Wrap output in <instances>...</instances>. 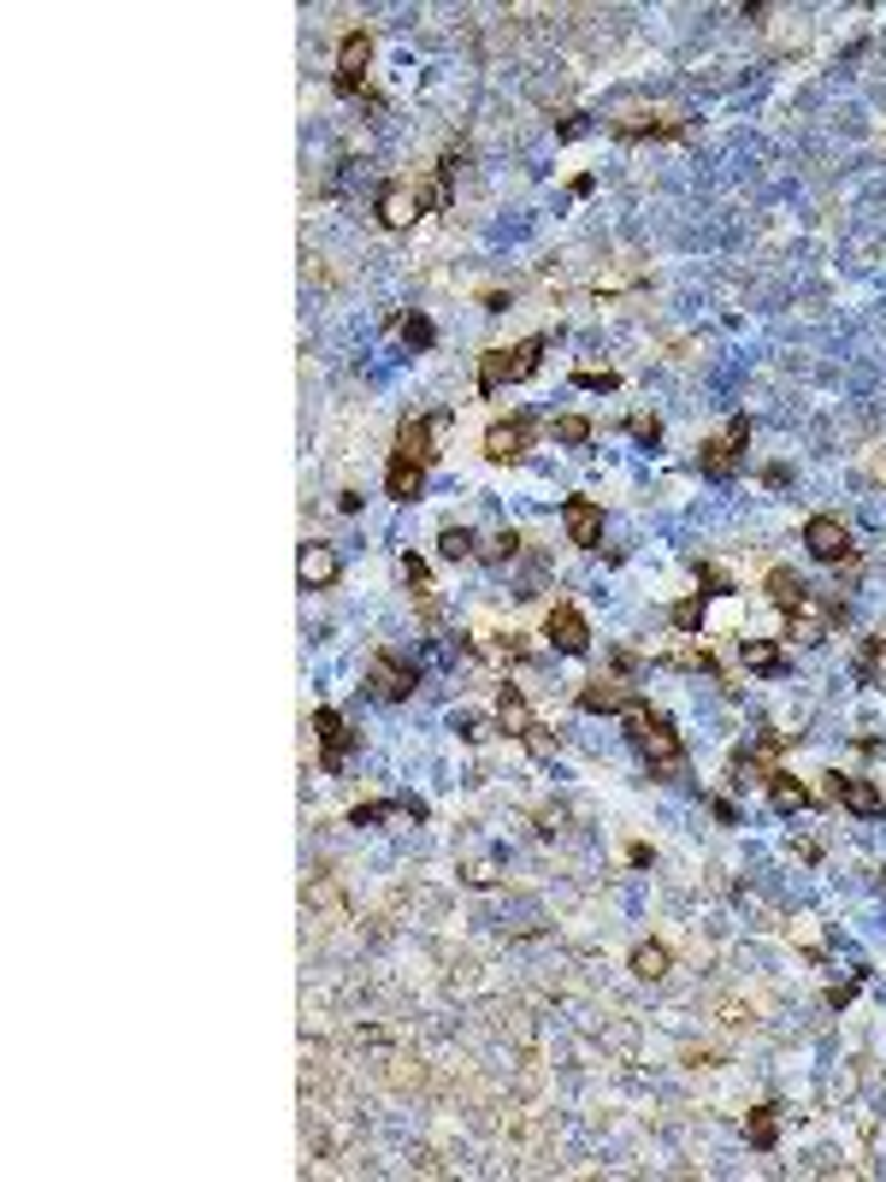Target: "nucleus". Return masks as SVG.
Returning a JSON list of instances; mask_svg holds the SVG:
<instances>
[{
	"label": "nucleus",
	"mask_w": 886,
	"mask_h": 1182,
	"mask_svg": "<svg viewBox=\"0 0 886 1182\" xmlns=\"http://www.w3.org/2000/svg\"><path fill=\"white\" fill-rule=\"evenodd\" d=\"M704 615H709V592H691L668 609V621H674V633H704Z\"/></svg>",
	"instance_id": "obj_24"
},
{
	"label": "nucleus",
	"mask_w": 886,
	"mask_h": 1182,
	"mask_svg": "<svg viewBox=\"0 0 886 1182\" xmlns=\"http://www.w3.org/2000/svg\"><path fill=\"white\" fill-rule=\"evenodd\" d=\"M520 556V532L509 527V532H497V539H485V550H479V562H490V567H509Z\"/></svg>",
	"instance_id": "obj_27"
},
{
	"label": "nucleus",
	"mask_w": 886,
	"mask_h": 1182,
	"mask_svg": "<svg viewBox=\"0 0 886 1182\" xmlns=\"http://www.w3.org/2000/svg\"><path fill=\"white\" fill-rule=\"evenodd\" d=\"M337 574H343L337 550H331V544H302V556H296V579H302V592L337 586Z\"/></svg>",
	"instance_id": "obj_15"
},
{
	"label": "nucleus",
	"mask_w": 886,
	"mask_h": 1182,
	"mask_svg": "<svg viewBox=\"0 0 886 1182\" xmlns=\"http://www.w3.org/2000/svg\"><path fill=\"white\" fill-rule=\"evenodd\" d=\"M450 426V408H438V415H420V420H402L397 426V455H414L420 467L438 462V432Z\"/></svg>",
	"instance_id": "obj_11"
},
{
	"label": "nucleus",
	"mask_w": 886,
	"mask_h": 1182,
	"mask_svg": "<svg viewBox=\"0 0 886 1182\" xmlns=\"http://www.w3.org/2000/svg\"><path fill=\"white\" fill-rule=\"evenodd\" d=\"M668 970H674V952L662 940H644L639 952H632V975H639V982H662Z\"/></svg>",
	"instance_id": "obj_23"
},
{
	"label": "nucleus",
	"mask_w": 886,
	"mask_h": 1182,
	"mask_svg": "<svg viewBox=\"0 0 886 1182\" xmlns=\"http://www.w3.org/2000/svg\"><path fill=\"white\" fill-rule=\"evenodd\" d=\"M556 444H591V420H585V415H562L556 420Z\"/></svg>",
	"instance_id": "obj_31"
},
{
	"label": "nucleus",
	"mask_w": 886,
	"mask_h": 1182,
	"mask_svg": "<svg viewBox=\"0 0 886 1182\" xmlns=\"http://www.w3.org/2000/svg\"><path fill=\"white\" fill-rule=\"evenodd\" d=\"M691 574H698V586H709V597H733V574H727L721 562H691Z\"/></svg>",
	"instance_id": "obj_28"
},
{
	"label": "nucleus",
	"mask_w": 886,
	"mask_h": 1182,
	"mask_svg": "<svg viewBox=\"0 0 886 1182\" xmlns=\"http://www.w3.org/2000/svg\"><path fill=\"white\" fill-rule=\"evenodd\" d=\"M532 438H538V420H532V415H509V420H497V426L485 432V462H497V467L520 462V455L532 450Z\"/></svg>",
	"instance_id": "obj_10"
},
{
	"label": "nucleus",
	"mask_w": 886,
	"mask_h": 1182,
	"mask_svg": "<svg viewBox=\"0 0 886 1182\" xmlns=\"http://www.w3.org/2000/svg\"><path fill=\"white\" fill-rule=\"evenodd\" d=\"M544 639L556 644L562 656H585V651H591V627H585V615H579L574 604H550V615H544Z\"/></svg>",
	"instance_id": "obj_12"
},
{
	"label": "nucleus",
	"mask_w": 886,
	"mask_h": 1182,
	"mask_svg": "<svg viewBox=\"0 0 886 1182\" xmlns=\"http://www.w3.org/2000/svg\"><path fill=\"white\" fill-rule=\"evenodd\" d=\"M562 527H567V539H574L579 550H597L603 544V502L597 497H562Z\"/></svg>",
	"instance_id": "obj_13"
},
{
	"label": "nucleus",
	"mask_w": 886,
	"mask_h": 1182,
	"mask_svg": "<svg viewBox=\"0 0 886 1182\" xmlns=\"http://www.w3.org/2000/svg\"><path fill=\"white\" fill-rule=\"evenodd\" d=\"M574 385H579V390H614V385H621V373H609V367H579Z\"/></svg>",
	"instance_id": "obj_33"
},
{
	"label": "nucleus",
	"mask_w": 886,
	"mask_h": 1182,
	"mask_svg": "<svg viewBox=\"0 0 886 1182\" xmlns=\"http://www.w3.org/2000/svg\"><path fill=\"white\" fill-rule=\"evenodd\" d=\"M367 59H373V36H367V30H350V36L337 42V95H350V101H367V107H385L367 84H361Z\"/></svg>",
	"instance_id": "obj_5"
},
{
	"label": "nucleus",
	"mask_w": 886,
	"mask_h": 1182,
	"mask_svg": "<svg viewBox=\"0 0 886 1182\" xmlns=\"http://www.w3.org/2000/svg\"><path fill=\"white\" fill-rule=\"evenodd\" d=\"M402 343H408V350H432V343H438V325L425 320V313H408V320H402Z\"/></svg>",
	"instance_id": "obj_29"
},
{
	"label": "nucleus",
	"mask_w": 886,
	"mask_h": 1182,
	"mask_svg": "<svg viewBox=\"0 0 886 1182\" xmlns=\"http://www.w3.org/2000/svg\"><path fill=\"white\" fill-rule=\"evenodd\" d=\"M544 350L550 343L544 338H520V343H509V350H485L479 355V378H473V390L490 402V397H502L509 385H520V378H532L538 367H544Z\"/></svg>",
	"instance_id": "obj_2"
},
{
	"label": "nucleus",
	"mask_w": 886,
	"mask_h": 1182,
	"mask_svg": "<svg viewBox=\"0 0 886 1182\" xmlns=\"http://www.w3.org/2000/svg\"><path fill=\"white\" fill-rule=\"evenodd\" d=\"M621 728H627V739H632V751L644 756L651 781H674V775H686V739H679V728H674L668 716H662L656 704L632 698V704L621 709Z\"/></svg>",
	"instance_id": "obj_1"
},
{
	"label": "nucleus",
	"mask_w": 886,
	"mask_h": 1182,
	"mask_svg": "<svg viewBox=\"0 0 886 1182\" xmlns=\"http://www.w3.org/2000/svg\"><path fill=\"white\" fill-rule=\"evenodd\" d=\"M632 698H639V692H632L627 681H591V686H579L574 704L585 709V716H621Z\"/></svg>",
	"instance_id": "obj_16"
},
{
	"label": "nucleus",
	"mask_w": 886,
	"mask_h": 1182,
	"mask_svg": "<svg viewBox=\"0 0 886 1182\" xmlns=\"http://www.w3.org/2000/svg\"><path fill=\"white\" fill-rule=\"evenodd\" d=\"M627 432L639 438V444H651V450L662 444V420L656 415H627Z\"/></svg>",
	"instance_id": "obj_32"
},
{
	"label": "nucleus",
	"mask_w": 886,
	"mask_h": 1182,
	"mask_svg": "<svg viewBox=\"0 0 886 1182\" xmlns=\"http://www.w3.org/2000/svg\"><path fill=\"white\" fill-rule=\"evenodd\" d=\"M367 681H373V692L385 704H408V698H414V686H420V669L408 656H397V651H373Z\"/></svg>",
	"instance_id": "obj_8"
},
{
	"label": "nucleus",
	"mask_w": 886,
	"mask_h": 1182,
	"mask_svg": "<svg viewBox=\"0 0 886 1182\" xmlns=\"http://www.w3.org/2000/svg\"><path fill=\"white\" fill-rule=\"evenodd\" d=\"M745 1141L756 1147V1153H774V1141H780V1106H774V1100L751 1106V1117H745Z\"/></svg>",
	"instance_id": "obj_19"
},
{
	"label": "nucleus",
	"mask_w": 886,
	"mask_h": 1182,
	"mask_svg": "<svg viewBox=\"0 0 886 1182\" xmlns=\"http://www.w3.org/2000/svg\"><path fill=\"white\" fill-rule=\"evenodd\" d=\"M402 579H408V592H414V604H420V615L425 621H438V592H432V567H425L414 550L402 556Z\"/></svg>",
	"instance_id": "obj_20"
},
{
	"label": "nucleus",
	"mask_w": 886,
	"mask_h": 1182,
	"mask_svg": "<svg viewBox=\"0 0 886 1182\" xmlns=\"http://www.w3.org/2000/svg\"><path fill=\"white\" fill-rule=\"evenodd\" d=\"M497 721H502V733L520 739L532 756H556V739H550V728L532 716V704H527V692H520V686H502L497 692Z\"/></svg>",
	"instance_id": "obj_3"
},
{
	"label": "nucleus",
	"mask_w": 886,
	"mask_h": 1182,
	"mask_svg": "<svg viewBox=\"0 0 886 1182\" xmlns=\"http://www.w3.org/2000/svg\"><path fill=\"white\" fill-rule=\"evenodd\" d=\"M390 810H402V798H397V804H385V798H373V804H355V810H350V828H378Z\"/></svg>",
	"instance_id": "obj_30"
},
{
	"label": "nucleus",
	"mask_w": 886,
	"mask_h": 1182,
	"mask_svg": "<svg viewBox=\"0 0 886 1182\" xmlns=\"http://www.w3.org/2000/svg\"><path fill=\"white\" fill-rule=\"evenodd\" d=\"M763 786H768V798H774V810H780V816H793V810H810V804H816V793H810V786H804V781H793L786 769H774V775H768Z\"/></svg>",
	"instance_id": "obj_18"
},
{
	"label": "nucleus",
	"mask_w": 886,
	"mask_h": 1182,
	"mask_svg": "<svg viewBox=\"0 0 886 1182\" xmlns=\"http://www.w3.org/2000/svg\"><path fill=\"white\" fill-rule=\"evenodd\" d=\"M739 662L751 674H786V651L774 639H739Z\"/></svg>",
	"instance_id": "obj_21"
},
{
	"label": "nucleus",
	"mask_w": 886,
	"mask_h": 1182,
	"mask_svg": "<svg viewBox=\"0 0 886 1182\" xmlns=\"http://www.w3.org/2000/svg\"><path fill=\"white\" fill-rule=\"evenodd\" d=\"M450 728L467 739V745H479V739H490V728H485V716H462V709H455L450 716Z\"/></svg>",
	"instance_id": "obj_34"
},
{
	"label": "nucleus",
	"mask_w": 886,
	"mask_h": 1182,
	"mask_svg": "<svg viewBox=\"0 0 886 1182\" xmlns=\"http://www.w3.org/2000/svg\"><path fill=\"white\" fill-rule=\"evenodd\" d=\"M373 213H378V225H385V231H408L414 219H425L420 184H414V178H390V184H378Z\"/></svg>",
	"instance_id": "obj_6"
},
{
	"label": "nucleus",
	"mask_w": 886,
	"mask_h": 1182,
	"mask_svg": "<svg viewBox=\"0 0 886 1182\" xmlns=\"http://www.w3.org/2000/svg\"><path fill=\"white\" fill-rule=\"evenodd\" d=\"M313 745H320V769H325V775H337V769L350 763V751H355V733H350V721H343L331 704H320V709H313Z\"/></svg>",
	"instance_id": "obj_9"
},
{
	"label": "nucleus",
	"mask_w": 886,
	"mask_h": 1182,
	"mask_svg": "<svg viewBox=\"0 0 886 1182\" xmlns=\"http://www.w3.org/2000/svg\"><path fill=\"white\" fill-rule=\"evenodd\" d=\"M609 131L632 142V136H686V124H679V119H644V113H627V119H614Z\"/></svg>",
	"instance_id": "obj_22"
},
{
	"label": "nucleus",
	"mask_w": 886,
	"mask_h": 1182,
	"mask_svg": "<svg viewBox=\"0 0 886 1182\" xmlns=\"http://www.w3.org/2000/svg\"><path fill=\"white\" fill-rule=\"evenodd\" d=\"M438 556L443 562H467V556H479V539H473L467 527H443L438 532Z\"/></svg>",
	"instance_id": "obj_26"
},
{
	"label": "nucleus",
	"mask_w": 886,
	"mask_h": 1182,
	"mask_svg": "<svg viewBox=\"0 0 886 1182\" xmlns=\"http://www.w3.org/2000/svg\"><path fill=\"white\" fill-rule=\"evenodd\" d=\"M385 491H390V502H414V497L425 491V467L414 462V455H397V450H390V467H385Z\"/></svg>",
	"instance_id": "obj_17"
},
{
	"label": "nucleus",
	"mask_w": 886,
	"mask_h": 1182,
	"mask_svg": "<svg viewBox=\"0 0 886 1182\" xmlns=\"http://www.w3.org/2000/svg\"><path fill=\"white\" fill-rule=\"evenodd\" d=\"M857 982H863V975H851L845 987H828V1005H833V1012H840V1005H851V993H857Z\"/></svg>",
	"instance_id": "obj_35"
},
{
	"label": "nucleus",
	"mask_w": 886,
	"mask_h": 1182,
	"mask_svg": "<svg viewBox=\"0 0 886 1182\" xmlns=\"http://www.w3.org/2000/svg\"><path fill=\"white\" fill-rule=\"evenodd\" d=\"M804 550H810L816 562H828V567H840V562L857 556L851 527H845L840 515H810V520H804Z\"/></svg>",
	"instance_id": "obj_7"
},
{
	"label": "nucleus",
	"mask_w": 886,
	"mask_h": 1182,
	"mask_svg": "<svg viewBox=\"0 0 886 1182\" xmlns=\"http://www.w3.org/2000/svg\"><path fill=\"white\" fill-rule=\"evenodd\" d=\"M881 656H886V633H868L863 644H857V686H881Z\"/></svg>",
	"instance_id": "obj_25"
},
{
	"label": "nucleus",
	"mask_w": 886,
	"mask_h": 1182,
	"mask_svg": "<svg viewBox=\"0 0 886 1182\" xmlns=\"http://www.w3.org/2000/svg\"><path fill=\"white\" fill-rule=\"evenodd\" d=\"M745 444H751V415H733L727 432L709 438V444L698 450V473L704 479H733L739 462H745Z\"/></svg>",
	"instance_id": "obj_4"
},
{
	"label": "nucleus",
	"mask_w": 886,
	"mask_h": 1182,
	"mask_svg": "<svg viewBox=\"0 0 886 1182\" xmlns=\"http://www.w3.org/2000/svg\"><path fill=\"white\" fill-rule=\"evenodd\" d=\"M828 798L845 804L851 816H881L886 810V793L875 781H863V775H828Z\"/></svg>",
	"instance_id": "obj_14"
}]
</instances>
